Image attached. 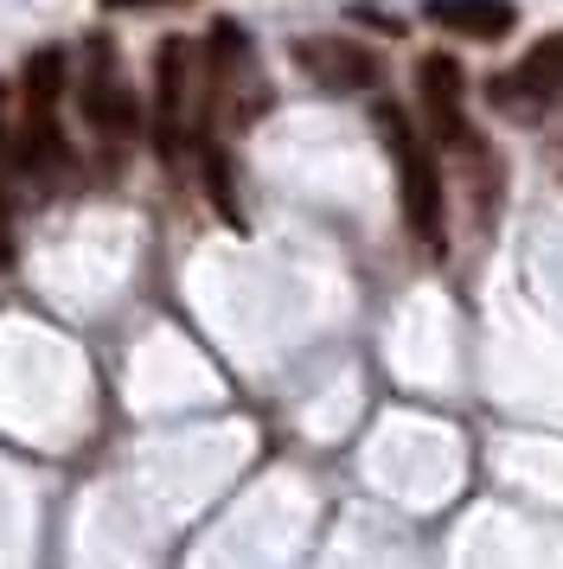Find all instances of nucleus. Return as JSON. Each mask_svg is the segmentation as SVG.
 I'll return each mask as SVG.
<instances>
[{
  "label": "nucleus",
  "mask_w": 563,
  "mask_h": 569,
  "mask_svg": "<svg viewBox=\"0 0 563 569\" xmlns=\"http://www.w3.org/2000/svg\"><path fill=\"white\" fill-rule=\"evenodd\" d=\"M186 116H192V46L167 39L154 52V141H160V154L186 148Z\"/></svg>",
  "instance_id": "5"
},
{
  "label": "nucleus",
  "mask_w": 563,
  "mask_h": 569,
  "mask_svg": "<svg viewBox=\"0 0 563 569\" xmlns=\"http://www.w3.org/2000/svg\"><path fill=\"white\" fill-rule=\"evenodd\" d=\"M58 90H65V52H58V46H46V52L26 58V71H20L26 116H58Z\"/></svg>",
  "instance_id": "8"
},
{
  "label": "nucleus",
  "mask_w": 563,
  "mask_h": 569,
  "mask_svg": "<svg viewBox=\"0 0 563 569\" xmlns=\"http://www.w3.org/2000/svg\"><path fill=\"white\" fill-rule=\"evenodd\" d=\"M295 64L320 90H333V97H353V90H372L378 83V58L365 52V46H353V39H302L295 46Z\"/></svg>",
  "instance_id": "6"
},
{
  "label": "nucleus",
  "mask_w": 563,
  "mask_h": 569,
  "mask_svg": "<svg viewBox=\"0 0 563 569\" xmlns=\"http://www.w3.org/2000/svg\"><path fill=\"white\" fill-rule=\"evenodd\" d=\"M109 7H141V0H109Z\"/></svg>",
  "instance_id": "11"
},
{
  "label": "nucleus",
  "mask_w": 563,
  "mask_h": 569,
  "mask_svg": "<svg viewBox=\"0 0 563 569\" xmlns=\"http://www.w3.org/2000/svg\"><path fill=\"white\" fill-rule=\"evenodd\" d=\"M429 20L442 32H455V39H506L518 27V13H512V0H429Z\"/></svg>",
  "instance_id": "7"
},
{
  "label": "nucleus",
  "mask_w": 563,
  "mask_h": 569,
  "mask_svg": "<svg viewBox=\"0 0 563 569\" xmlns=\"http://www.w3.org/2000/svg\"><path fill=\"white\" fill-rule=\"evenodd\" d=\"M486 97H493V109L512 116V122H537V116L563 97V32H544L512 71H500V78L486 83Z\"/></svg>",
  "instance_id": "2"
},
{
  "label": "nucleus",
  "mask_w": 563,
  "mask_h": 569,
  "mask_svg": "<svg viewBox=\"0 0 563 569\" xmlns=\"http://www.w3.org/2000/svg\"><path fill=\"white\" fill-rule=\"evenodd\" d=\"M378 134L391 148V167H397V199H404V224L423 250H442L448 237V211H442V173H435V154L429 141L409 129V116L397 103H378Z\"/></svg>",
  "instance_id": "1"
},
{
  "label": "nucleus",
  "mask_w": 563,
  "mask_h": 569,
  "mask_svg": "<svg viewBox=\"0 0 563 569\" xmlns=\"http://www.w3.org/2000/svg\"><path fill=\"white\" fill-rule=\"evenodd\" d=\"M0 257H13V224H7V199H0Z\"/></svg>",
  "instance_id": "9"
},
{
  "label": "nucleus",
  "mask_w": 563,
  "mask_h": 569,
  "mask_svg": "<svg viewBox=\"0 0 563 569\" xmlns=\"http://www.w3.org/2000/svg\"><path fill=\"white\" fill-rule=\"evenodd\" d=\"M77 97H83V116H90V129L102 141H128L135 122H141V109L128 97V78H122V58L109 39H90L83 46V83H77Z\"/></svg>",
  "instance_id": "3"
},
{
  "label": "nucleus",
  "mask_w": 563,
  "mask_h": 569,
  "mask_svg": "<svg viewBox=\"0 0 563 569\" xmlns=\"http://www.w3.org/2000/svg\"><path fill=\"white\" fill-rule=\"evenodd\" d=\"M0 154H7V97H0Z\"/></svg>",
  "instance_id": "10"
},
{
  "label": "nucleus",
  "mask_w": 563,
  "mask_h": 569,
  "mask_svg": "<svg viewBox=\"0 0 563 569\" xmlns=\"http://www.w3.org/2000/svg\"><path fill=\"white\" fill-rule=\"evenodd\" d=\"M416 97H423V122H429L435 141H448L461 154L481 148L474 129H467V78H461V64L448 52H429L416 64Z\"/></svg>",
  "instance_id": "4"
}]
</instances>
